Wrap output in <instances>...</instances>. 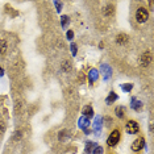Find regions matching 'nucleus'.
I'll list each match as a JSON object with an SVG mask.
<instances>
[{
  "instance_id": "obj_1",
  "label": "nucleus",
  "mask_w": 154,
  "mask_h": 154,
  "mask_svg": "<svg viewBox=\"0 0 154 154\" xmlns=\"http://www.w3.org/2000/svg\"><path fill=\"white\" fill-rule=\"evenodd\" d=\"M136 19H137L138 23H146L149 19V12L145 7H140L136 12Z\"/></svg>"
},
{
  "instance_id": "obj_2",
  "label": "nucleus",
  "mask_w": 154,
  "mask_h": 154,
  "mask_svg": "<svg viewBox=\"0 0 154 154\" xmlns=\"http://www.w3.org/2000/svg\"><path fill=\"white\" fill-rule=\"evenodd\" d=\"M125 131H127V133H129V134H136V133H138V131H140L138 122L134 120H129L127 122V125H125Z\"/></svg>"
},
{
  "instance_id": "obj_3",
  "label": "nucleus",
  "mask_w": 154,
  "mask_h": 154,
  "mask_svg": "<svg viewBox=\"0 0 154 154\" xmlns=\"http://www.w3.org/2000/svg\"><path fill=\"white\" fill-rule=\"evenodd\" d=\"M119 141H120V132H119V131H113V132H111L109 137H108V140H107L108 146H115Z\"/></svg>"
},
{
  "instance_id": "obj_4",
  "label": "nucleus",
  "mask_w": 154,
  "mask_h": 154,
  "mask_svg": "<svg viewBox=\"0 0 154 154\" xmlns=\"http://www.w3.org/2000/svg\"><path fill=\"white\" fill-rule=\"evenodd\" d=\"M145 143H146L145 138H143V137H138L134 142L132 143V150H133V152H140V150H142V149H143Z\"/></svg>"
},
{
  "instance_id": "obj_5",
  "label": "nucleus",
  "mask_w": 154,
  "mask_h": 154,
  "mask_svg": "<svg viewBox=\"0 0 154 154\" xmlns=\"http://www.w3.org/2000/svg\"><path fill=\"white\" fill-rule=\"evenodd\" d=\"M152 62V54L149 53V51H145L141 58H140V65L142 66V67H146V66H149V63Z\"/></svg>"
},
{
  "instance_id": "obj_6",
  "label": "nucleus",
  "mask_w": 154,
  "mask_h": 154,
  "mask_svg": "<svg viewBox=\"0 0 154 154\" xmlns=\"http://www.w3.org/2000/svg\"><path fill=\"white\" fill-rule=\"evenodd\" d=\"M128 41H129V37L127 36V34H124V33L119 34V36L116 37V42L119 45H124V44H127Z\"/></svg>"
},
{
  "instance_id": "obj_7",
  "label": "nucleus",
  "mask_w": 154,
  "mask_h": 154,
  "mask_svg": "<svg viewBox=\"0 0 154 154\" xmlns=\"http://www.w3.org/2000/svg\"><path fill=\"white\" fill-rule=\"evenodd\" d=\"M83 115H85L86 117H91L94 115V109L91 106H86L85 108H83Z\"/></svg>"
},
{
  "instance_id": "obj_8",
  "label": "nucleus",
  "mask_w": 154,
  "mask_h": 154,
  "mask_svg": "<svg viewBox=\"0 0 154 154\" xmlns=\"http://www.w3.org/2000/svg\"><path fill=\"white\" fill-rule=\"evenodd\" d=\"M104 15L106 16H111V15H113V12H115V8H113V5H111V4H108L106 8H104Z\"/></svg>"
},
{
  "instance_id": "obj_9",
  "label": "nucleus",
  "mask_w": 154,
  "mask_h": 154,
  "mask_svg": "<svg viewBox=\"0 0 154 154\" xmlns=\"http://www.w3.org/2000/svg\"><path fill=\"white\" fill-rule=\"evenodd\" d=\"M116 99H117V95L113 92V91H112V92H109V95H108V97H107V103L111 104V103H113Z\"/></svg>"
},
{
  "instance_id": "obj_10",
  "label": "nucleus",
  "mask_w": 154,
  "mask_h": 154,
  "mask_svg": "<svg viewBox=\"0 0 154 154\" xmlns=\"http://www.w3.org/2000/svg\"><path fill=\"white\" fill-rule=\"evenodd\" d=\"M7 51V42L4 40H0V54H5Z\"/></svg>"
},
{
  "instance_id": "obj_11",
  "label": "nucleus",
  "mask_w": 154,
  "mask_h": 154,
  "mask_svg": "<svg viewBox=\"0 0 154 154\" xmlns=\"http://www.w3.org/2000/svg\"><path fill=\"white\" fill-rule=\"evenodd\" d=\"M124 112H125L124 107H117L116 108V115H117L119 119H122V116H124Z\"/></svg>"
},
{
  "instance_id": "obj_12",
  "label": "nucleus",
  "mask_w": 154,
  "mask_h": 154,
  "mask_svg": "<svg viewBox=\"0 0 154 154\" xmlns=\"http://www.w3.org/2000/svg\"><path fill=\"white\" fill-rule=\"evenodd\" d=\"M70 69H71L70 62L69 61H63V63H62V70H63V71H69Z\"/></svg>"
},
{
  "instance_id": "obj_13",
  "label": "nucleus",
  "mask_w": 154,
  "mask_h": 154,
  "mask_svg": "<svg viewBox=\"0 0 154 154\" xmlns=\"http://www.w3.org/2000/svg\"><path fill=\"white\" fill-rule=\"evenodd\" d=\"M132 107H133V108H134V109H137V111H140V109H141V108H142V104H141V103H140V101H136V104H134V103H133V104H132Z\"/></svg>"
},
{
  "instance_id": "obj_14",
  "label": "nucleus",
  "mask_w": 154,
  "mask_h": 154,
  "mask_svg": "<svg viewBox=\"0 0 154 154\" xmlns=\"http://www.w3.org/2000/svg\"><path fill=\"white\" fill-rule=\"evenodd\" d=\"M92 154H103V146H96Z\"/></svg>"
},
{
  "instance_id": "obj_15",
  "label": "nucleus",
  "mask_w": 154,
  "mask_h": 154,
  "mask_svg": "<svg viewBox=\"0 0 154 154\" xmlns=\"http://www.w3.org/2000/svg\"><path fill=\"white\" fill-rule=\"evenodd\" d=\"M4 131H5V124L3 121H0V134H3Z\"/></svg>"
},
{
  "instance_id": "obj_16",
  "label": "nucleus",
  "mask_w": 154,
  "mask_h": 154,
  "mask_svg": "<svg viewBox=\"0 0 154 154\" xmlns=\"http://www.w3.org/2000/svg\"><path fill=\"white\" fill-rule=\"evenodd\" d=\"M65 134H66V131H62V132H59L58 133V136H59V140H65Z\"/></svg>"
},
{
  "instance_id": "obj_17",
  "label": "nucleus",
  "mask_w": 154,
  "mask_h": 154,
  "mask_svg": "<svg viewBox=\"0 0 154 154\" xmlns=\"http://www.w3.org/2000/svg\"><path fill=\"white\" fill-rule=\"evenodd\" d=\"M122 90H125V91H131V90H132V85H125V86H122Z\"/></svg>"
},
{
  "instance_id": "obj_18",
  "label": "nucleus",
  "mask_w": 154,
  "mask_h": 154,
  "mask_svg": "<svg viewBox=\"0 0 154 154\" xmlns=\"http://www.w3.org/2000/svg\"><path fill=\"white\" fill-rule=\"evenodd\" d=\"M54 4H55V7H57V11H58V12H61L62 4H59V3H58V2H55V3H54Z\"/></svg>"
},
{
  "instance_id": "obj_19",
  "label": "nucleus",
  "mask_w": 154,
  "mask_h": 154,
  "mask_svg": "<svg viewBox=\"0 0 154 154\" xmlns=\"http://www.w3.org/2000/svg\"><path fill=\"white\" fill-rule=\"evenodd\" d=\"M67 20H69L67 16H63V17H62V23H63V26L66 25V24H67Z\"/></svg>"
},
{
  "instance_id": "obj_20",
  "label": "nucleus",
  "mask_w": 154,
  "mask_h": 154,
  "mask_svg": "<svg viewBox=\"0 0 154 154\" xmlns=\"http://www.w3.org/2000/svg\"><path fill=\"white\" fill-rule=\"evenodd\" d=\"M72 37H74V33H72L71 30H69V32H67V38H70V40H71Z\"/></svg>"
},
{
  "instance_id": "obj_21",
  "label": "nucleus",
  "mask_w": 154,
  "mask_h": 154,
  "mask_svg": "<svg viewBox=\"0 0 154 154\" xmlns=\"http://www.w3.org/2000/svg\"><path fill=\"white\" fill-rule=\"evenodd\" d=\"M15 136H16V137H15V138H20V137H21V133H20V132H17V133H16V134H15Z\"/></svg>"
},
{
  "instance_id": "obj_22",
  "label": "nucleus",
  "mask_w": 154,
  "mask_h": 154,
  "mask_svg": "<svg viewBox=\"0 0 154 154\" xmlns=\"http://www.w3.org/2000/svg\"><path fill=\"white\" fill-rule=\"evenodd\" d=\"M3 72H4V71H3V69L0 67V75H3Z\"/></svg>"
}]
</instances>
